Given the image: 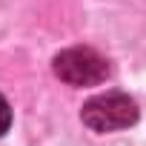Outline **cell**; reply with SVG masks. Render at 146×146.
Instances as JSON below:
<instances>
[{
	"mask_svg": "<svg viewBox=\"0 0 146 146\" xmlns=\"http://www.w3.org/2000/svg\"><path fill=\"white\" fill-rule=\"evenodd\" d=\"M80 120L92 132H100V135L129 129L137 120V103L126 92H103V95H95L92 100L83 103Z\"/></svg>",
	"mask_w": 146,
	"mask_h": 146,
	"instance_id": "obj_1",
	"label": "cell"
},
{
	"mask_svg": "<svg viewBox=\"0 0 146 146\" xmlns=\"http://www.w3.org/2000/svg\"><path fill=\"white\" fill-rule=\"evenodd\" d=\"M54 75L69 86H98L109 78V63L100 52L89 46H72L54 54Z\"/></svg>",
	"mask_w": 146,
	"mask_h": 146,
	"instance_id": "obj_2",
	"label": "cell"
},
{
	"mask_svg": "<svg viewBox=\"0 0 146 146\" xmlns=\"http://www.w3.org/2000/svg\"><path fill=\"white\" fill-rule=\"evenodd\" d=\"M12 126V109H9V100L0 95V137H3Z\"/></svg>",
	"mask_w": 146,
	"mask_h": 146,
	"instance_id": "obj_3",
	"label": "cell"
}]
</instances>
